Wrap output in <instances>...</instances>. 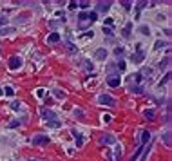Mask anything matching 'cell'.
I'll return each instance as SVG.
<instances>
[{
  "instance_id": "4fadbf2b",
  "label": "cell",
  "mask_w": 172,
  "mask_h": 161,
  "mask_svg": "<svg viewBox=\"0 0 172 161\" xmlns=\"http://www.w3.org/2000/svg\"><path fill=\"white\" fill-rule=\"evenodd\" d=\"M100 141H101L103 145H111V143H114V141H116V139H114L112 136H101Z\"/></svg>"
},
{
  "instance_id": "30bf717a",
  "label": "cell",
  "mask_w": 172,
  "mask_h": 161,
  "mask_svg": "<svg viewBox=\"0 0 172 161\" xmlns=\"http://www.w3.org/2000/svg\"><path fill=\"white\" fill-rule=\"evenodd\" d=\"M60 35H58V33H51V35L49 36H47V42H49V44H56V42H60Z\"/></svg>"
},
{
  "instance_id": "8992f818",
  "label": "cell",
  "mask_w": 172,
  "mask_h": 161,
  "mask_svg": "<svg viewBox=\"0 0 172 161\" xmlns=\"http://www.w3.org/2000/svg\"><path fill=\"white\" fill-rule=\"evenodd\" d=\"M47 143H49V136H42L40 134V136L33 138V145H47Z\"/></svg>"
},
{
  "instance_id": "83f0119b",
  "label": "cell",
  "mask_w": 172,
  "mask_h": 161,
  "mask_svg": "<svg viewBox=\"0 0 172 161\" xmlns=\"http://www.w3.org/2000/svg\"><path fill=\"white\" fill-rule=\"evenodd\" d=\"M67 51H69V53H74V51H76V47H74V44L67 42Z\"/></svg>"
},
{
  "instance_id": "ba28073f",
  "label": "cell",
  "mask_w": 172,
  "mask_h": 161,
  "mask_svg": "<svg viewBox=\"0 0 172 161\" xmlns=\"http://www.w3.org/2000/svg\"><path fill=\"white\" fill-rule=\"evenodd\" d=\"M20 65H22V60H20L18 56H11V58H9V69L15 71V69H18Z\"/></svg>"
},
{
  "instance_id": "cb8c5ba5",
  "label": "cell",
  "mask_w": 172,
  "mask_h": 161,
  "mask_svg": "<svg viewBox=\"0 0 172 161\" xmlns=\"http://www.w3.org/2000/svg\"><path fill=\"white\" fill-rule=\"evenodd\" d=\"M163 45H165V42H163V40H158V42L154 44V49L158 51V49H161V47H163Z\"/></svg>"
},
{
  "instance_id": "9a60e30c",
  "label": "cell",
  "mask_w": 172,
  "mask_h": 161,
  "mask_svg": "<svg viewBox=\"0 0 172 161\" xmlns=\"http://www.w3.org/2000/svg\"><path fill=\"white\" fill-rule=\"evenodd\" d=\"M114 67H116V69H118V71L121 72V71H125V67H127V63H125V62H123V60H120V62H116V65H114Z\"/></svg>"
},
{
  "instance_id": "52a82bcc",
  "label": "cell",
  "mask_w": 172,
  "mask_h": 161,
  "mask_svg": "<svg viewBox=\"0 0 172 161\" xmlns=\"http://www.w3.org/2000/svg\"><path fill=\"white\" fill-rule=\"evenodd\" d=\"M42 118L45 119V123H47V121H53V119H56V114H54L53 111H49V109H44V111H42Z\"/></svg>"
},
{
  "instance_id": "277c9868",
  "label": "cell",
  "mask_w": 172,
  "mask_h": 161,
  "mask_svg": "<svg viewBox=\"0 0 172 161\" xmlns=\"http://www.w3.org/2000/svg\"><path fill=\"white\" fill-rule=\"evenodd\" d=\"M78 20H80V29H84V27H87V24H91L89 22V13H85V11H82L78 15Z\"/></svg>"
},
{
  "instance_id": "d4e9b609",
  "label": "cell",
  "mask_w": 172,
  "mask_h": 161,
  "mask_svg": "<svg viewBox=\"0 0 172 161\" xmlns=\"http://www.w3.org/2000/svg\"><path fill=\"white\" fill-rule=\"evenodd\" d=\"M169 80H170V72H167V74H165V78H163V80H161V82H160V85L163 87L165 83H167V82H169Z\"/></svg>"
},
{
  "instance_id": "d590c367",
  "label": "cell",
  "mask_w": 172,
  "mask_h": 161,
  "mask_svg": "<svg viewBox=\"0 0 172 161\" xmlns=\"http://www.w3.org/2000/svg\"><path fill=\"white\" fill-rule=\"evenodd\" d=\"M2 92H4V91H2V89H0V94H2Z\"/></svg>"
},
{
  "instance_id": "8fae6325",
  "label": "cell",
  "mask_w": 172,
  "mask_h": 161,
  "mask_svg": "<svg viewBox=\"0 0 172 161\" xmlns=\"http://www.w3.org/2000/svg\"><path fill=\"white\" fill-rule=\"evenodd\" d=\"M150 141V134H149V130H143L141 132V145H147Z\"/></svg>"
},
{
  "instance_id": "3957f363",
  "label": "cell",
  "mask_w": 172,
  "mask_h": 161,
  "mask_svg": "<svg viewBox=\"0 0 172 161\" xmlns=\"http://www.w3.org/2000/svg\"><path fill=\"white\" fill-rule=\"evenodd\" d=\"M109 9H111V2H98L96 4V15H98V13H107Z\"/></svg>"
},
{
  "instance_id": "1f68e13d",
  "label": "cell",
  "mask_w": 172,
  "mask_h": 161,
  "mask_svg": "<svg viewBox=\"0 0 172 161\" xmlns=\"http://www.w3.org/2000/svg\"><path fill=\"white\" fill-rule=\"evenodd\" d=\"M74 136H76V139H78V147L82 145V134L80 132H74Z\"/></svg>"
},
{
  "instance_id": "7c38bea8",
  "label": "cell",
  "mask_w": 172,
  "mask_h": 161,
  "mask_svg": "<svg viewBox=\"0 0 172 161\" xmlns=\"http://www.w3.org/2000/svg\"><path fill=\"white\" fill-rule=\"evenodd\" d=\"M96 58H98V60H105L107 58V49H98V51H96Z\"/></svg>"
},
{
  "instance_id": "6da1fadb",
  "label": "cell",
  "mask_w": 172,
  "mask_h": 161,
  "mask_svg": "<svg viewBox=\"0 0 172 161\" xmlns=\"http://www.w3.org/2000/svg\"><path fill=\"white\" fill-rule=\"evenodd\" d=\"M98 100H100V103L107 105V107H114V105H116V100H114L112 96H109V94H101Z\"/></svg>"
},
{
  "instance_id": "f546056e",
  "label": "cell",
  "mask_w": 172,
  "mask_h": 161,
  "mask_svg": "<svg viewBox=\"0 0 172 161\" xmlns=\"http://www.w3.org/2000/svg\"><path fill=\"white\" fill-rule=\"evenodd\" d=\"M103 33H105L107 36H112V29L111 27H103Z\"/></svg>"
},
{
  "instance_id": "5bb4252c",
  "label": "cell",
  "mask_w": 172,
  "mask_h": 161,
  "mask_svg": "<svg viewBox=\"0 0 172 161\" xmlns=\"http://www.w3.org/2000/svg\"><path fill=\"white\" fill-rule=\"evenodd\" d=\"M15 27H0V35H13Z\"/></svg>"
},
{
  "instance_id": "f1b7e54d",
  "label": "cell",
  "mask_w": 172,
  "mask_h": 161,
  "mask_svg": "<svg viewBox=\"0 0 172 161\" xmlns=\"http://www.w3.org/2000/svg\"><path fill=\"white\" fill-rule=\"evenodd\" d=\"M11 109H13V111H20V103H18V102H13V103H11Z\"/></svg>"
},
{
  "instance_id": "ffe728a7",
  "label": "cell",
  "mask_w": 172,
  "mask_h": 161,
  "mask_svg": "<svg viewBox=\"0 0 172 161\" xmlns=\"http://www.w3.org/2000/svg\"><path fill=\"white\" fill-rule=\"evenodd\" d=\"M96 20H98V15H96L94 11H93V13H89V22L93 24V22H96Z\"/></svg>"
},
{
  "instance_id": "d6a6232c",
  "label": "cell",
  "mask_w": 172,
  "mask_h": 161,
  "mask_svg": "<svg viewBox=\"0 0 172 161\" xmlns=\"http://www.w3.org/2000/svg\"><path fill=\"white\" fill-rule=\"evenodd\" d=\"M76 5L78 2H69V9H76Z\"/></svg>"
},
{
  "instance_id": "5b68a950",
  "label": "cell",
  "mask_w": 172,
  "mask_h": 161,
  "mask_svg": "<svg viewBox=\"0 0 172 161\" xmlns=\"http://www.w3.org/2000/svg\"><path fill=\"white\" fill-rule=\"evenodd\" d=\"M143 58H145V51L143 49H138L136 53H132V62L134 63H141Z\"/></svg>"
},
{
  "instance_id": "44dd1931",
  "label": "cell",
  "mask_w": 172,
  "mask_h": 161,
  "mask_svg": "<svg viewBox=\"0 0 172 161\" xmlns=\"http://www.w3.org/2000/svg\"><path fill=\"white\" fill-rule=\"evenodd\" d=\"M140 33H141V35H150V29L147 27V25H141V27H140Z\"/></svg>"
},
{
  "instance_id": "d6986e66",
  "label": "cell",
  "mask_w": 172,
  "mask_h": 161,
  "mask_svg": "<svg viewBox=\"0 0 172 161\" xmlns=\"http://www.w3.org/2000/svg\"><path fill=\"white\" fill-rule=\"evenodd\" d=\"M5 24H8V16L0 15V27H5Z\"/></svg>"
},
{
  "instance_id": "836d02e7",
  "label": "cell",
  "mask_w": 172,
  "mask_h": 161,
  "mask_svg": "<svg viewBox=\"0 0 172 161\" xmlns=\"http://www.w3.org/2000/svg\"><path fill=\"white\" fill-rule=\"evenodd\" d=\"M78 5H80V8H84V9H87L89 8V2H80Z\"/></svg>"
},
{
  "instance_id": "4dcf8cb0",
  "label": "cell",
  "mask_w": 172,
  "mask_h": 161,
  "mask_svg": "<svg viewBox=\"0 0 172 161\" xmlns=\"http://www.w3.org/2000/svg\"><path fill=\"white\" fill-rule=\"evenodd\" d=\"M121 5L125 9H130V5H132V2H129V0H125V2H121Z\"/></svg>"
},
{
  "instance_id": "e0dca14e",
  "label": "cell",
  "mask_w": 172,
  "mask_h": 161,
  "mask_svg": "<svg viewBox=\"0 0 172 161\" xmlns=\"http://www.w3.org/2000/svg\"><path fill=\"white\" fill-rule=\"evenodd\" d=\"M114 55L116 56H123V55H125V49H123V47H116L114 49Z\"/></svg>"
},
{
  "instance_id": "4316f807",
  "label": "cell",
  "mask_w": 172,
  "mask_h": 161,
  "mask_svg": "<svg viewBox=\"0 0 172 161\" xmlns=\"http://www.w3.org/2000/svg\"><path fill=\"white\" fill-rule=\"evenodd\" d=\"M140 74H145V76H150V74H152V69H147V67H145V69H141V72H140Z\"/></svg>"
},
{
  "instance_id": "ac0fdd59",
  "label": "cell",
  "mask_w": 172,
  "mask_h": 161,
  "mask_svg": "<svg viewBox=\"0 0 172 161\" xmlns=\"http://www.w3.org/2000/svg\"><path fill=\"white\" fill-rule=\"evenodd\" d=\"M143 116H145L147 119H154V111H145V112H143Z\"/></svg>"
},
{
  "instance_id": "2e32d148",
  "label": "cell",
  "mask_w": 172,
  "mask_h": 161,
  "mask_svg": "<svg viewBox=\"0 0 172 161\" xmlns=\"http://www.w3.org/2000/svg\"><path fill=\"white\" fill-rule=\"evenodd\" d=\"M161 139L165 141V145H167V147H170V132H165Z\"/></svg>"
},
{
  "instance_id": "e575fe53",
  "label": "cell",
  "mask_w": 172,
  "mask_h": 161,
  "mask_svg": "<svg viewBox=\"0 0 172 161\" xmlns=\"http://www.w3.org/2000/svg\"><path fill=\"white\" fill-rule=\"evenodd\" d=\"M105 24H107V27H109V25H112V18H105Z\"/></svg>"
},
{
  "instance_id": "484cf974",
  "label": "cell",
  "mask_w": 172,
  "mask_h": 161,
  "mask_svg": "<svg viewBox=\"0 0 172 161\" xmlns=\"http://www.w3.org/2000/svg\"><path fill=\"white\" fill-rule=\"evenodd\" d=\"M5 94H8V96H15V91H13V87H5Z\"/></svg>"
},
{
  "instance_id": "7a4b0ae2",
  "label": "cell",
  "mask_w": 172,
  "mask_h": 161,
  "mask_svg": "<svg viewBox=\"0 0 172 161\" xmlns=\"http://www.w3.org/2000/svg\"><path fill=\"white\" fill-rule=\"evenodd\" d=\"M107 83H109V87H120V83H121L120 74H111L107 78Z\"/></svg>"
},
{
  "instance_id": "7402d4cb",
  "label": "cell",
  "mask_w": 172,
  "mask_h": 161,
  "mask_svg": "<svg viewBox=\"0 0 172 161\" xmlns=\"http://www.w3.org/2000/svg\"><path fill=\"white\" fill-rule=\"evenodd\" d=\"M169 62H170V58H169V56L165 58V60H161V62H160V69H163V67H167V65H169Z\"/></svg>"
},
{
  "instance_id": "9c48e42d",
  "label": "cell",
  "mask_w": 172,
  "mask_h": 161,
  "mask_svg": "<svg viewBox=\"0 0 172 161\" xmlns=\"http://www.w3.org/2000/svg\"><path fill=\"white\" fill-rule=\"evenodd\" d=\"M130 33H132V24L129 22V24L125 25V27H123V31H121V36H123V38H130Z\"/></svg>"
},
{
  "instance_id": "603a6c76",
  "label": "cell",
  "mask_w": 172,
  "mask_h": 161,
  "mask_svg": "<svg viewBox=\"0 0 172 161\" xmlns=\"http://www.w3.org/2000/svg\"><path fill=\"white\" fill-rule=\"evenodd\" d=\"M47 125H49V127H54V129H56V127H60L62 123L58 121V119H53V121H47Z\"/></svg>"
}]
</instances>
